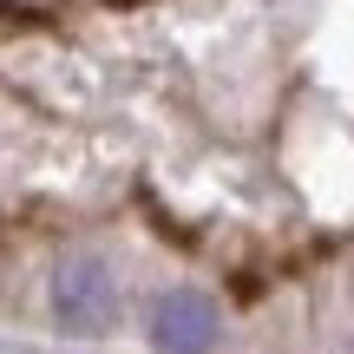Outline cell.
I'll return each mask as SVG.
<instances>
[{"label": "cell", "instance_id": "6da1fadb", "mask_svg": "<svg viewBox=\"0 0 354 354\" xmlns=\"http://www.w3.org/2000/svg\"><path fill=\"white\" fill-rule=\"evenodd\" d=\"M118 308V282L105 269V256H59L53 269V315H59L66 335H99Z\"/></svg>", "mask_w": 354, "mask_h": 354}, {"label": "cell", "instance_id": "7a4b0ae2", "mask_svg": "<svg viewBox=\"0 0 354 354\" xmlns=\"http://www.w3.org/2000/svg\"><path fill=\"white\" fill-rule=\"evenodd\" d=\"M151 348L158 354H210L216 348V302L197 289H171L151 302Z\"/></svg>", "mask_w": 354, "mask_h": 354}]
</instances>
